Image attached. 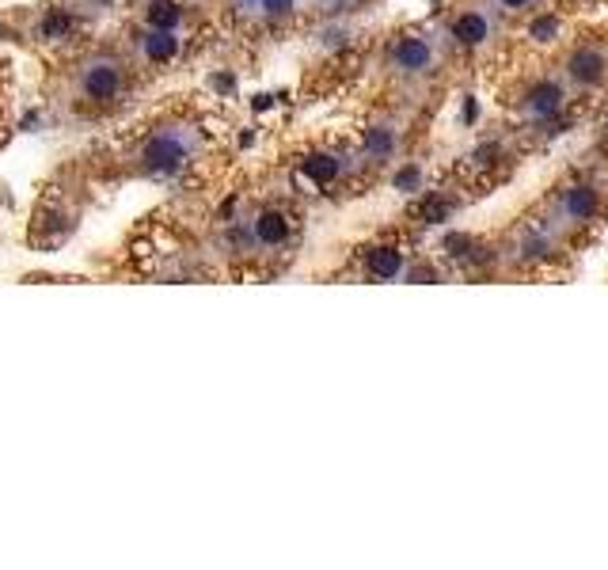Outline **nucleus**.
<instances>
[{
  "label": "nucleus",
  "mask_w": 608,
  "mask_h": 570,
  "mask_svg": "<svg viewBox=\"0 0 608 570\" xmlns=\"http://www.w3.org/2000/svg\"><path fill=\"white\" fill-rule=\"evenodd\" d=\"M187 156H190L187 137L175 130H164L145 141V149H141V168L152 171V175H171V171H179L187 164Z\"/></svg>",
  "instance_id": "nucleus-1"
},
{
  "label": "nucleus",
  "mask_w": 608,
  "mask_h": 570,
  "mask_svg": "<svg viewBox=\"0 0 608 570\" xmlns=\"http://www.w3.org/2000/svg\"><path fill=\"white\" fill-rule=\"evenodd\" d=\"M76 88H80L84 99L107 103V99H114L118 88H122V65H118L114 57H92V61L80 69V76H76Z\"/></svg>",
  "instance_id": "nucleus-2"
},
{
  "label": "nucleus",
  "mask_w": 608,
  "mask_h": 570,
  "mask_svg": "<svg viewBox=\"0 0 608 570\" xmlns=\"http://www.w3.org/2000/svg\"><path fill=\"white\" fill-rule=\"evenodd\" d=\"M567 73L570 80H578L582 88H597V84H605L608 76V57L601 54L597 46H578V50L567 57Z\"/></svg>",
  "instance_id": "nucleus-3"
},
{
  "label": "nucleus",
  "mask_w": 608,
  "mask_h": 570,
  "mask_svg": "<svg viewBox=\"0 0 608 570\" xmlns=\"http://www.w3.org/2000/svg\"><path fill=\"white\" fill-rule=\"evenodd\" d=\"M392 61H396L399 73L418 76V73H426V69L434 65V50H430V42H426V38L403 35L396 46H392Z\"/></svg>",
  "instance_id": "nucleus-4"
},
{
  "label": "nucleus",
  "mask_w": 608,
  "mask_h": 570,
  "mask_svg": "<svg viewBox=\"0 0 608 570\" xmlns=\"http://www.w3.org/2000/svg\"><path fill=\"white\" fill-rule=\"evenodd\" d=\"M563 84L559 80H536L529 92H525V114L529 118H551V114L563 111Z\"/></svg>",
  "instance_id": "nucleus-5"
},
{
  "label": "nucleus",
  "mask_w": 608,
  "mask_h": 570,
  "mask_svg": "<svg viewBox=\"0 0 608 570\" xmlns=\"http://www.w3.org/2000/svg\"><path fill=\"white\" fill-rule=\"evenodd\" d=\"M251 236H255V244L263 247H282L289 240V217H285L282 209H263L251 221Z\"/></svg>",
  "instance_id": "nucleus-6"
},
{
  "label": "nucleus",
  "mask_w": 608,
  "mask_h": 570,
  "mask_svg": "<svg viewBox=\"0 0 608 570\" xmlns=\"http://www.w3.org/2000/svg\"><path fill=\"white\" fill-rule=\"evenodd\" d=\"M365 266H369V274H373V278L392 282V278L403 274V251H399V247H373V251H369V259H365Z\"/></svg>",
  "instance_id": "nucleus-7"
},
{
  "label": "nucleus",
  "mask_w": 608,
  "mask_h": 570,
  "mask_svg": "<svg viewBox=\"0 0 608 570\" xmlns=\"http://www.w3.org/2000/svg\"><path fill=\"white\" fill-rule=\"evenodd\" d=\"M453 38L460 46H483V42L491 38V23H487V16H479V12H464V16L453 23Z\"/></svg>",
  "instance_id": "nucleus-8"
},
{
  "label": "nucleus",
  "mask_w": 608,
  "mask_h": 570,
  "mask_svg": "<svg viewBox=\"0 0 608 570\" xmlns=\"http://www.w3.org/2000/svg\"><path fill=\"white\" fill-rule=\"evenodd\" d=\"M601 206V194L593 187H570L567 198H563V209H567L570 221H589Z\"/></svg>",
  "instance_id": "nucleus-9"
},
{
  "label": "nucleus",
  "mask_w": 608,
  "mask_h": 570,
  "mask_svg": "<svg viewBox=\"0 0 608 570\" xmlns=\"http://www.w3.org/2000/svg\"><path fill=\"white\" fill-rule=\"evenodd\" d=\"M141 50H145L149 61L164 65V61H171V57L179 54V38H175V31H156V27H149V35L141 38Z\"/></svg>",
  "instance_id": "nucleus-10"
},
{
  "label": "nucleus",
  "mask_w": 608,
  "mask_h": 570,
  "mask_svg": "<svg viewBox=\"0 0 608 570\" xmlns=\"http://www.w3.org/2000/svg\"><path fill=\"white\" fill-rule=\"evenodd\" d=\"M145 19H149V27H156V31H175V27L183 23V8H179L175 0H149Z\"/></svg>",
  "instance_id": "nucleus-11"
},
{
  "label": "nucleus",
  "mask_w": 608,
  "mask_h": 570,
  "mask_svg": "<svg viewBox=\"0 0 608 570\" xmlns=\"http://www.w3.org/2000/svg\"><path fill=\"white\" fill-rule=\"evenodd\" d=\"M342 164L335 160V156H327V152H312L308 160H304V175L312 179V183H320V187H327V183H335L339 179Z\"/></svg>",
  "instance_id": "nucleus-12"
},
{
  "label": "nucleus",
  "mask_w": 608,
  "mask_h": 570,
  "mask_svg": "<svg viewBox=\"0 0 608 570\" xmlns=\"http://www.w3.org/2000/svg\"><path fill=\"white\" fill-rule=\"evenodd\" d=\"M555 31H559V19H555V16H540L536 23H532V38H536V42H548V38H555Z\"/></svg>",
  "instance_id": "nucleus-13"
},
{
  "label": "nucleus",
  "mask_w": 608,
  "mask_h": 570,
  "mask_svg": "<svg viewBox=\"0 0 608 570\" xmlns=\"http://www.w3.org/2000/svg\"><path fill=\"white\" fill-rule=\"evenodd\" d=\"M65 31H69V19L61 16V12H54V16L42 23V35L46 38H57V35H65Z\"/></svg>",
  "instance_id": "nucleus-14"
},
{
  "label": "nucleus",
  "mask_w": 608,
  "mask_h": 570,
  "mask_svg": "<svg viewBox=\"0 0 608 570\" xmlns=\"http://www.w3.org/2000/svg\"><path fill=\"white\" fill-rule=\"evenodd\" d=\"M259 8H263L266 16H289V12H293V0H259Z\"/></svg>",
  "instance_id": "nucleus-15"
},
{
  "label": "nucleus",
  "mask_w": 608,
  "mask_h": 570,
  "mask_svg": "<svg viewBox=\"0 0 608 570\" xmlns=\"http://www.w3.org/2000/svg\"><path fill=\"white\" fill-rule=\"evenodd\" d=\"M388 145H392V137H388V133H373V137H369V149L373 152H388Z\"/></svg>",
  "instance_id": "nucleus-16"
},
{
  "label": "nucleus",
  "mask_w": 608,
  "mask_h": 570,
  "mask_svg": "<svg viewBox=\"0 0 608 570\" xmlns=\"http://www.w3.org/2000/svg\"><path fill=\"white\" fill-rule=\"evenodd\" d=\"M399 187H415L418 183V171L415 168H407V171H399V179H396Z\"/></svg>",
  "instance_id": "nucleus-17"
},
{
  "label": "nucleus",
  "mask_w": 608,
  "mask_h": 570,
  "mask_svg": "<svg viewBox=\"0 0 608 570\" xmlns=\"http://www.w3.org/2000/svg\"><path fill=\"white\" fill-rule=\"evenodd\" d=\"M498 4H502V8H510V12H517V8H529L532 0H498Z\"/></svg>",
  "instance_id": "nucleus-18"
},
{
  "label": "nucleus",
  "mask_w": 608,
  "mask_h": 570,
  "mask_svg": "<svg viewBox=\"0 0 608 570\" xmlns=\"http://www.w3.org/2000/svg\"><path fill=\"white\" fill-rule=\"evenodd\" d=\"M323 4H331V8H346L350 0H323Z\"/></svg>",
  "instance_id": "nucleus-19"
},
{
  "label": "nucleus",
  "mask_w": 608,
  "mask_h": 570,
  "mask_svg": "<svg viewBox=\"0 0 608 570\" xmlns=\"http://www.w3.org/2000/svg\"><path fill=\"white\" fill-rule=\"evenodd\" d=\"M92 4H111V0H92Z\"/></svg>",
  "instance_id": "nucleus-20"
}]
</instances>
